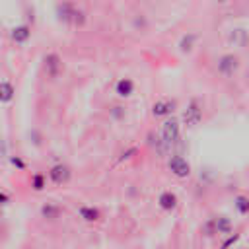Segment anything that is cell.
Segmentation results:
<instances>
[{"mask_svg": "<svg viewBox=\"0 0 249 249\" xmlns=\"http://www.w3.org/2000/svg\"><path fill=\"white\" fill-rule=\"evenodd\" d=\"M167 167H169V171L175 175V177H179V179H185V177H189L191 175V163L183 158V156H171L169 160H167Z\"/></svg>", "mask_w": 249, "mask_h": 249, "instance_id": "obj_1", "label": "cell"}, {"mask_svg": "<svg viewBox=\"0 0 249 249\" xmlns=\"http://www.w3.org/2000/svg\"><path fill=\"white\" fill-rule=\"evenodd\" d=\"M161 140L163 144H175L179 140V121L167 119L161 124Z\"/></svg>", "mask_w": 249, "mask_h": 249, "instance_id": "obj_2", "label": "cell"}, {"mask_svg": "<svg viewBox=\"0 0 249 249\" xmlns=\"http://www.w3.org/2000/svg\"><path fill=\"white\" fill-rule=\"evenodd\" d=\"M70 175H72V171H70V167L64 165V163H56V165H53V167L49 169V179H51L54 185H64V183H68V181H70Z\"/></svg>", "mask_w": 249, "mask_h": 249, "instance_id": "obj_3", "label": "cell"}, {"mask_svg": "<svg viewBox=\"0 0 249 249\" xmlns=\"http://www.w3.org/2000/svg\"><path fill=\"white\" fill-rule=\"evenodd\" d=\"M200 119H202V111H200L196 99H191V103L187 105V109L183 113V121H185L187 126H195V124L200 123Z\"/></svg>", "mask_w": 249, "mask_h": 249, "instance_id": "obj_4", "label": "cell"}, {"mask_svg": "<svg viewBox=\"0 0 249 249\" xmlns=\"http://www.w3.org/2000/svg\"><path fill=\"white\" fill-rule=\"evenodd\" d=\"M237 66H239V62H237V56H233V54H224L218 60V70L224 76H231L237 70Z\"/></svg>", "mask_w": 249, "mask_h": 249, "instance_id": "obj_5", "label": "cell"}, {"mask_svg": "<svg viewBox=\"0 0 249 249\" xmlns=\"http://www.w3.org/2000/svg\"><path fill=\"white\" fill-rule=\"evenodd\" d=\"M43 62H45V72H47V76H49V78H56L58 72H60V68H62V62H60L58 54H56V53H49V54L43 58Z\"/></svg>", "mask_w": 249, "mask_h": 249, "instance_id": "obj_6", "label": "cell"}, {"mask_svg": "<svg viewBox=\"0 0 249 249\" xmlns=\"http://www.w3.org/2000/svg\"><path fill=\"white\" fill-rule=\"evenodd\" d=\"M175 109V101L171 99H158L154 105H152V115L154 117H169Z\"/></svg>", "mask_w": 249, "mask_h": 249, "instance_id": "obj_7", "label": "cell"}, {"mask_svg": "<svg viewBox=\"0 0 249 249\" xmlns=\"http://www.w3.org/2000/svg\"><path fill=\"white\" fill-rule=\"evenodd\" d=\"M158 206H160L161 210H165V212L175 210V208H177V196H175V193L163 191V193L158 196Z\"/></svg>", "mask_w": 249, "mask_h": 249, "instance_id": "obj_8", "label": "cell"}, {"mask_svg": "<svg viewBox=\"0 0 249 249\" xmlns=\"http://www.w3.org/2000/svg\"><path fill=\"white\" fill-rule=\"evenodd\" d=\"M132 91H134V82L130 78H121L115 84V93L119 97H128V95H132Z\"/></svg>", "mask_w": 249, "mask_h": 249, "instance_id": "obj_9", "label": "cell"}, {"mask_svg": "<svg viewBox=\"0 0 249 249\" xmlns=\"http://www.w3.org/2000/svg\"><path fill=\"white\" fill-rule=\"evenodd\" d=\"M78 216L84 220V222H97L101 218V212L93 206H80L78 208Z\"/></svg>", "mask_w": 249, "mask_h": 249, "instance_id": "obj_10", "label": "cell"}, {"mask_svg": "<svg viewBox=\"0 0 249 249\" xmlns=\"http://www.w3.org/2000/svg\"><path fill=\"white\" fill-rule=\"evenodd\" d=\"M231 230H233V224L228 216H218L216 218V233L220 235H231Z\"/></svg>", "mask_w": 249, "mask_h": 249, "instance_id": "obj_11", "label": "cell"}, {"mask_svg": "<svg viewBox=\"0 0 249 249\" xmlns=\"http://www.w3.org/2000/svg\"><path fill=\"white\" fill-rule=\"evenodd\" d=\"M41 216L47 218V220H56L60 216V206L54 204V202H45L41 206Z\"/></svg>", "mask_w": 249, "mask_h": 249, "instance_id": "obj_12", "label": "cell"}, {"mask_svg": "<svg viewBox=\"0 0 249 249\" xmlns=\"http://www.w3.org/2000/svg\"><path fill=\"white\" fill-rule=\"evenodd\" d=\"M233 206H235L237 214L247 216V214H249V196H247V195H237V196L233 198Z\"/></svg>", "mask_w": 249, "mask_h": 249, "instance_id": "obj_13", "label": "cell"}, {"mask_svg": "<svg viewBox=\"0 0 249 249\" xmlns=\"http://www.w3.org/2000/svg\"><path fill=\"white\" fill-rule=\"evenodd\" d=\"M29 35H31V31H29L27 25H18V27L12 29V39L16 43H25L29 39Z\"/></svg>", "mask_w": 249, "mask_h": 249, "instance_id": "obj_14", "label": "cell"}, {"mask_svg": "<svg viewBox=\"0 0 249 249\" xmlns=\"http://www.w3.org/2000/svg\"><path fill=\"white\" fill-rule=\"evenodd\" d=\"M0 101L2 103H10L12 97H14V86L8 82V80H2V86H0Z\"/></svg>", "mask_w": 249, "mask_h": 249, "instance_id": "obj_15", "label": "cell"}, {"mask_svg": "<svg viewBox=\"0 0 249 249\" xmlns=\"http://www.w3.org/2000/svg\"><path fill=\"white\" fill-rule=\"evenodd\" d=\"M31 187H33L35 191H43V189L47 187V177H45L43 173H33V175H31Z\"/></svg>", "mask_w": 249, "mask_h": 249, "instance_id": "obj_16", "label": "cell"}, {"mask_svg": "<svg viewBox=\"0 0 249 249\" xmlns=\"http://www.w3.org/2000/svg\"><path fill=\"white\" fill-rule=\"evenodd\" d=\"M195 41H196V35H195V33H189V35H185V37L181 39V43H179L181 51H191Z\"/></svg>", "mask_w": 249, "mask_h": 249, "instance_id": "obj_17", "label": "cell"}, {"mask_svg": "<svg viewBox=\"0 0 249 249\" xmlns=\"http://www.w3.org/2000/svg\"><path fill=\"white\" fill-rule=\"evenodd\" d=\"M202 231H204V235L212 237V235L216 233V218L206 220V222H204V226H202Z\"/></svg>", "mask_w": 249, "mask_h": 249, "instance_id": "obj_18", "label": "cell"}, {"mask_svg": "<svg viewBox=\"0 0 249 249\" xmlns=\"http://www.w3.org/2000/svg\"><path fill=\"white\" fill-rule=\"evenodd\" d=\"M239 233H231V235H226V239L222 241V249H230V247H233L237 241H239Z\"/></svg>", "mask_w": 249, "mask_h": 249, "instance_id": "obj_19", "label": "cell"}, {"mask_svg": "<svg viewBox=\"0 0 249 249\" xmlns=\"http://www.w3.org/2000/svg\"><path fill=\"white\" fill-rule=\"evenodd\" d=\"M10 161H12V163H14L18 169H25V161H23L19 156H14V158H10Z\"/></svg>", "mask_w": 249, "mask_h": 249, "instance_id": "obj_20", "label": "cell"}, {"mask_svg": "<svg viewBox=\"0 0 249 249\" xmlns=\"http://www.w3.org/2000/svg\"><path fill=\"white\" fill-rule=\"evenodd\" d=\"M136 152H138L136 148H130V150H126V152H123V156L119 158V161H124V160H128V158H132V156H134Z\"/></svg>", "mask_w": 249, "mask_h": 249, "instance_id": "obj_21", "label": "cell"}, {"mask_svg": "<svg viewBox=\"0 0 249 249\" xmlns=\"http://www.w3.org/2000/svg\"><path fill=\"white\" fill-rule=\"evenodd\" d=\"M121 109H123V107H115V109H113V117H121V115H123Z\"/></svg>", "mask_w": 249, "mask_h": 249, "instance_id": "obj_22", "label": "cell"}, {"mask_svg": "<svg viewBox=\"0 0 249 249\" xmlns=\"http://www.w3.org/2000/svg\"><path fill=\"white\" fill-rule=\"evenodd\" d=\"M2 204H8V195L6 193H2Z\"/></svg>", "mask_w": 249, "mask_h": 249, "instance_id": "obj_23", "label": "cell"}, {"mask_svg": "<svg viewBox=\"0 0 249 249\" xmlns=\"http://www.w3.org/2000/svg\"><path fill=\"white\" fill-rule=\"evenodd\" d=\"M218 2H224V0H218Z\"/></svg>", "mask_w": 249, "mask_h": 249, "instance_id": "obj_24", "label": "cell"}]
</instances>
